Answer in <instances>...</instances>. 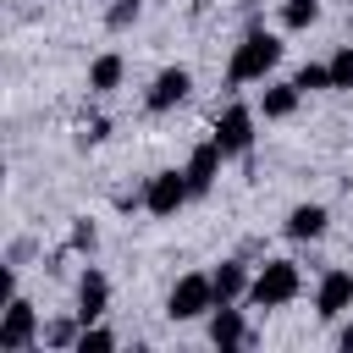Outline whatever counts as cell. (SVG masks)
Returning <instances> with one entry per match:
<instances>
[{
    "label": "cell",
    "instance_id": "20",
    "mask_svg": "<svg viewBox=\"0 0 353 353\" xmlns=\"http://www.w3.org/2000/svg\"><path fill=\"white\" fill-rule=\"evenodd\" d=\"M331 94H353V44L331 55Z\"/></svg>",
    "mask_w": 353,
    "mask_h": 353
},
{
    "label": "cell",
    "instance_id": "5",
    "mask_svg": "<svg viewBox=\"0 0 353 353\" xmlns=\"http://www.w3.org/2000/svg\"><path fill=\"white\" fill-rule=\"evenodd\" d=\"M254 121H259V110H254V105H243V99H237V105H226V110L215 116V132H210V138L221 143V154H226V160H237V154H248V149H254Z\"/></svg>",
    "mask_w": 353,
    "mask_h": 353
},
{
    "label": "cell",
    "instance_id": "8",
    "mask_svg": "<svg viewBox=\"0 0 353 353\" xmlns=\"http://www.w3.org/2000/svg\"><path fill=\"white\" fill-rule=\"evenodd\" d=\"M353 309V270H325L314 287V314L320 320H342Z\"/></svg>",
    "mask_w": 353,
    "mask_h": 353
},
{
    "label": "cell",
    "instance_id": "23",
    "mask_svg": "<svg viewBox=\"0 0 353 353\" xmlns=\"http://www.w3.org/2000/svg\"><path fill=\"white\" fill-rule=\"evenodd\" d=\"M336 347H342V353H353V325H342V331H336Z\"/></svg>",
    "mask_w": 353,
    "mask_h": 353
},
{
    "label": "cell",
    "instance_id": "16",
    "mask_svg": "<svg viewBox=\"0 0 353 353\" xmlns=\"http://www.w3.org/2000/svg\"><path fill=\"white\" fill-rule=\"evenodd\" d=\"M320 22V0H287L281 6V28L287 33H303V28H314Z\"/></svg>",
    "mask_w": 353,
    "mask_h": 353
},
{
    "label": "cell",
    "instance_id": "1",
    "mask_svg": "<svg viewBox=\"0 0 353 353\" xmlns=\"http://www.w3.org/2000/svg\"><path fill=\"white\" fill-rule=\"evenodd\" d=\"M281 61V33L270 28H248L237 44H232V61H226V83L243 88V83H265Z\"/></svg>",
    "mask_w": 353,
    "mask_h": 353
},
{
    "label": "cell",
    "instance_id": "11",
    "mask_svg": "<svg viewBox=\"0 0 353 353\" xmlns=\"http://www.w3.org/2000/svg\"><path fill=\"white\" fill-rule=\"evenodd\" d=\"M221 165H226V154H221V143H215V138H204V143L188 154V165H182V171H188V188H193V199H204V193L215 188Z\"/></svg>",
    "mask_w": 353,
    "mask_h": 353
},
{
    "label": "cell",
    "instance_id": "14",
    "mask_svg": "<svg viewBox=\"0 0 353 353\" xmlns=\"http://www.w3.org/2000/svg\"><path fill=\"white\" fill-rule=\"evenodd\" d=\"M298 99H303L298 83H265V94H259V116H265V121H287V116L298 110Z\"/></svg>",
    "mask_w": 353,
    "mask_h": 353
},
{
    "label": "cell",
    "instance_id": "3",
    "mask_svg": "<svg viewBox=\"0 0 353 353\" xmlns=\"http://www.w3.org/2000/svg\"><path fill=\"white\" fill-rule=\"evenodd\" d=\"M210 309H215V281H210V270H188V276H176L171 281V292H165V320H210Z\"/></svg>",
    "mask_w": 353,
    "mask_h": 353
},
{
    "label": "cell",
    "instance_id": "4",
    "mask_svg": "<svg viewBox=\"0 0 353 353\" xmlns=\"http://www.w3.org/2000/svg\"><path fill=\"white\" fill-rule=\"evenodd\" d=\"M188 199H193V188H188V171H176V165H165V171H154V176L143 182V210H149L154 221H171Z\"/></svg>",
    "mask_w": 353,
    "mask_h": 353
},
{
    "label": "cell",
    "instance_id": "9",
    "mask_svg": "<svg viewBox=\"0 0 353 353\" xmlns=\"http://www.w3.org/2000/svg\"><path fill=\"white\" fill-rule=\"evenodd\" d=\"M105 309H110V281H105V270L99 265H88L83 276H77V320L83 325H94V320H105Z\"/></svg>",
    "mask_w": 353,
    "mask_h": 353
},
{
    "label": "cell",
    "instance_id": "15",
    "mask_svg": "<svg viewBox=\"0 0 353 353\" xmlns=\"http://www.w3.org/2000/svg\"><path fill=\"white\" fill-rule=\"evenodd\" d=\"M121 77H127V61H121L116 50H105V55H94V66H88V94H116Z\"/></svg>",
    "mask_w": 353,
    "mask_h": 353
},
{
    "label": "cell",
    "instance_id": "7",
    "mask_svg": "<svg viewBox=\"0 0 353 353\" xmlns=\"http://www.w3.org/2000/svg\"><path fill=\"white\" fill-rule=\"evenodd\" d=\"M188 94H193V72H188V66H165V72H154V83H149L143 105H149L154 116H165V110H176Z\"/></svg>",
    "mask_w": 353,
    "mask_h": 353
},
{
    "label": "cell",
    "instance_id": "6",
    "mask_svg": "<svg viewBox=\"0 0 353 353\" xmlns=\"http://www.w3.org/2000/svg\"><path fill=\"white\" fill-rule=\"evenodd\" d=\"M39 331H44V325H39V309L17 292V298L0 309V353H28V347L39 342Z\"/></svg>",
    "mask_w": 353,
    "mask_h": 353
},
{
    "label": "cell",
    "instance_id": "21",
    "mask_svg": "<svg viewBox=\"0 0 353 353\" xmlns=\"http://www.w3.org/2000/svg\"><path fill=\"white\" fill-rule=\"evenodd\" d=\"M143 17V0H110V11H105V28L110 33H121V28H132Z\"/></svg>",
    "mask_w": 353,
    "mask_h": 353
},
{
    "label": "cell",
    "instance_id": "10",
    "mask_svg": "<svg viewBox=\"0 0 353 353\" xmlns=\"http://www.w3.org/2000/svg\"><path fill=\"white\" fill-rule=\"evenodd\" d=\"M210 342H215L221 353H232V347H248V342H254V331H248V320H243V309H237V303H215V309H210Z\"/></svg>",
    "mask_w": 353,
    "mask_h": 353
},
{
    "label": "cell",
    "instance_id": "12",
    "mask_svg": "<svg viewBox=\"0 0 353 353\" xmlns=\"http://www.w3.org/2000/svg\"><path fill=\"white\" fill-rule=\"evenodd\" d=\"M325 226H331V210H325V204H314V199H309V204H292V210H287V221H281V232H287L292 243H320V237H325Z\"/></svg>",
    "mask_w": 353,
    "mask_h": 353
},
{
    "label": "cell",
    "instance_id": "19",
    "mask_svg": "<svg viewBox=\"0 0 353 353\" xmlns=\"http://www.w3.org/2000/svg\"><path fill=\"white\" fill-rule=\"evenodd\" d=\"M110 347H116V331H105V325L94 320V325L77 331V347H72V353H110Z\"/></svg>",
    "mask_w": 353,
    "mask_h": 353
},
{
    "label": "cell",
    "instance_id": "18",
    "mask_svg": "<svg viewBox=\"0 0 353 353\" xmlns=\"http://www.w3.org/2000/svg\"><path fill=\"white\" fill-rule=\"evenodd\" d=\"M77 331H83L77 314H72V320H50V325L39 331V342H44V347H77Z\"/></svg>",
    "mask_w": 353,
    "mask_h": 353
},
{
    "label": "cell",
    "instance_id": "2",
    "mask_svg": "<svg viewBox=\"0 0 353 353\" xmlns=\"http://www.w3.org/2000/svg\"><path fill=\"white\" fill-rule=\"evenodd\" d=\"M298 292H303V270H298L292 259H265V265L254 270L243 303H254V309H287Z\"/></svg>",
    "mask_w": 353,
    "mask_h": 353
},
{
    "label": "cell",
    "instance_id": "13",
    "mask_svg": "<svg viewBox=\"0 0 353 353\" xmlns=\"http://www.w3.org/2000/svg\"><path fill=\"white\" fill-rule=\"evenodd\" d=\"M210 281H215V303H243L248 298V265L243 259H221L215 270H210Z\"/></svg>",
    "mask_w": 353,
    "mask_h": 353
},
{
    "label": "cell",
    "instance_id": "17",
    "mask_svg": "<svg viewBox=\"0 0 353 353\" xmlns=\"http://www.w3.org/2000/svg\"><path fill=\"white\" fill-rule=\"evenodd\" d=\"M292 83H298L303 94H325V88H331V61H303V66L292 72Z\"/></svg>",
    "mask_w": 353,
    "mask_h": 353
},
{
    "label": "cell",
    "instance_id": "22",
    "mask_svg": "<svg viewBox=\"0 0 353 353\" xmlns=\"http://www.w3.org/2000/svg\"><path fill=\"white\" fill-rule=\"evenodd\" d=\"M66 243H72V254H94V248H99V226H94L88 215H77V221H72V237H66Z\"/></svg>",
    "mask_w": 353,
    "mask_h": 353
}]
</instances>
